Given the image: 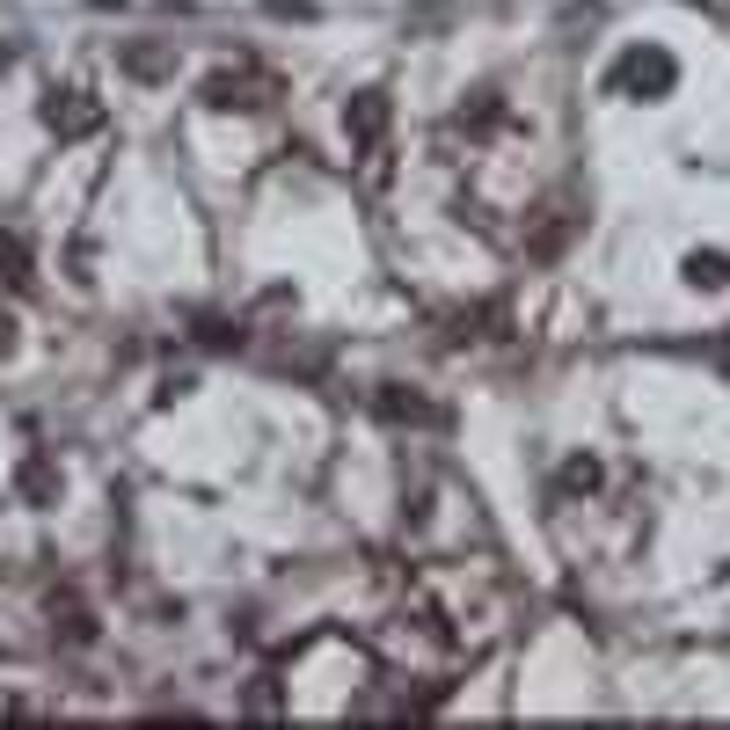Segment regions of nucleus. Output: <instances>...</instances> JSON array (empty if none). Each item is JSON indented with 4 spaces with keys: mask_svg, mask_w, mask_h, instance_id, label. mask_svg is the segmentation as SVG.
<instances>
[{
    "mask_svg": "<svg viewBox=\"0 0 730 730\" xmlns=\"http://www.w3.org/2000/svg\"><path fill=\"white\" fill-rule=\"evenodd\" d=\"M723 271H730L723 256H694V263H687V278H694V285H723Z\"/></svg>",
    "mask_w": 730,
    "mask_h": 730,
    "instance_id": "7ed1b4c3",
    "label": "nucleus"
},
{
    "mask_svg": "<svg viewBox=\"0 0 730 730\" xmlns=\"http://www.w3.org/2000/svg\"><path fill=\"white\" fill-rule=\"evenodd\" d=\"M621 81L628 88H665V81H672V59H658V52H636V59H628V67H621Z\"/></svg>",
    "mask_w": 730,
    "mask_h": 730,
    "instance_id": "f03ea898",
    "label": "nucleus"
},
{
    "mask_svg": "<svg viewBox=\"0 0 730 730\" xmlns=\"http://www.w3.org/2000/svg\"><path fill=\"white\" fill-rule=\"evenodd\" d=\"M205 95H212V103H220V110H256V103H249V95H271V81L242 67V73H220V81H212Z\"/></svg>",
    "mask_w": 730,
    "mask_h": 730,
    "instance_id": "f257e3e1",
    "label": "nucleus"
}]
</instances>
